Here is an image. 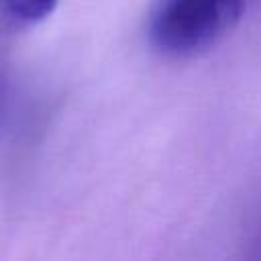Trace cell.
<instances>
[{
    "mask_svg": "<svg viewBox=\"0 0 261 261\" xmlns=\"http://www.w3.org/2000/svg\"><path fill=\"white\" fill-rule=\"evenodd\" d=\"M245 0H153L147 12L151 45L171 57H194L218 45L241 20Z\"/></svg>",
    "mask_w": 261,
    "mask_h": 261,
    "instance_id": "1",
    "label": "cell"
},
{
    "mask_svg": "<svg viewBox=\"0 0 261 261\" xmlns=\"http://www.w3.org/2000/svg\"><path fill=\"white\" fill-rule=\"evenodd\" d=\"M59 0H0V24L24 29L45 20Z\"/></svg>",
    "mask_w": 261,
    "mask_h": 261,
    "instance_id": "2",
    "label": "cell"
},
{
    "mask_svg": "<svg viewBox=\"0 0 261 261\" xmlns=\"http://www.w3.org/2000/svg\"><path fill=\"white\" fill-rule=\"evenodd\" d=\"M2 98H4V86H2V77H0V106H2Z\"/></svg>",
    "mask_w": 261,
    "mask_h": 261,
    "instance_id": "3",
    "label": "cell"
}]
</instances>
